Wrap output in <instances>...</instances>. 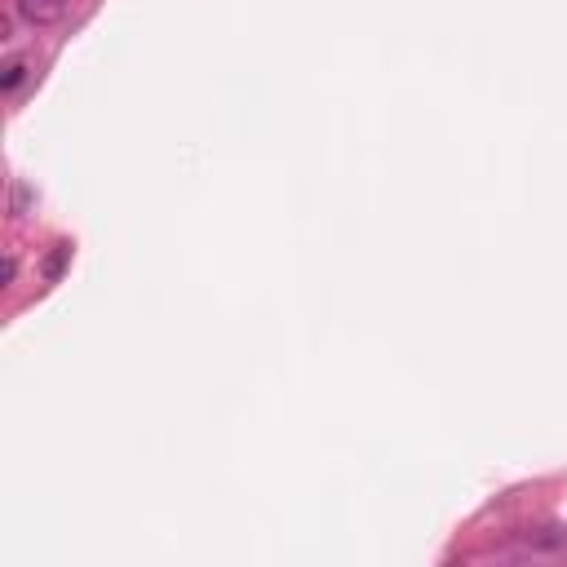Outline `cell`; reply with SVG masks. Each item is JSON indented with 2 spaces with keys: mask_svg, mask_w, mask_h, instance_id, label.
<instances>
[{
  "mask_svg": "<svg viewBox=\"0 0 567 567\" xmlns=\"http://www.w3.org/2000/svg\"><path fill=\"white\" fill-rule=\"evenodd\" d=\"M14 14L32 27H49L67 14V0H14Z\"/></svg>",
  "mask_w": 567,
  "mask_h": 567,
  "instance_id": "obj_1",
  "label": "cell"
},
{
  "mask_svg": "<svg viewBox=\"0 0 567 567\" xmlns=\"http://www.w3.org/2000/svg\"><path fill=\"white\" fill-rule=\"evenodd\" d=\"M27 80V63L23 58H9L5 63V76H0V94H18V85Z\"/></svg>",
  "mask_w": 567,
  "mask_h": 567,
  "instance_id": "obj_2",
  "label": "cell"
},
{
  "mask_svg": "<svg viewBox=\"0 0 567 567\" xmlns=\"http://www.w3.org/2000/svg\"><path fill=\"white\" fill-rule=\"evenodd\" d=\"M67 262H71V244H54V253H49V262H45V280L54 284L58 275L67 271Z\"/></svg>",
  "mask_w": 567,
  "mask_h": 567,
  "instance_id": "obj_3",
  "label": "cell"
},
{
  "mask_svg": "<svg viewBox=\"0 0 567 567\" xmlns=\"http://www.w3.org/2000/svg\"><path fill=\"white\" fill-rule=\"evenodd\" d=\"M14 280H18V257L5 253V284H14Z\"/></svg>",
  "mask_w": 567,
  "mask_h": 567,
  "instance_id": "obj_4",
  "label": "cell"
},
{
  "mask_svg": "<svg viewBox=\"0 0 567 567\" xmlns=\"http://www.w3.org/2000/svg\"><path fill=\"white\" fill-rule=\"evenodd\" d=\"M23 209H27V191L14 187V218H23Z\"/></svg>",
  "mask_w": 567,
  "mask_h": 567,
  "instance_id": "obj_5",
  "label": "cell"
}]
</instances>
